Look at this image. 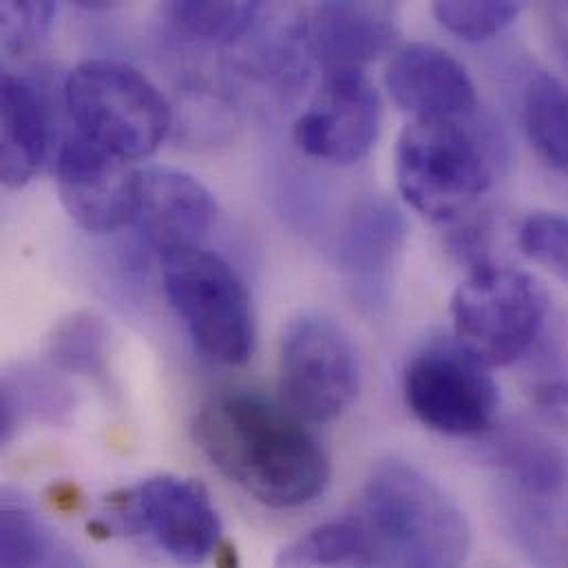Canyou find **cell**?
<instances>
[{"label": "cell", "instance_id": "cell-8", "mask_svg": "<svg viewBox=\"0 0 568 568\" xmlns=\"http://www.w3.org/2000/svg\"><path fill=\"white\" fill-rule=\"evenodd\" d=\"M403 396L420 425L452 438L491 432L500 407L491 369L456 341H434L409 358Z\"/></svg>", "mask_w": 568, "mask_h": 568}, {"label": "cell", "instance_id": "cell-9", "mask_svg": "<svg viewBox=\"0 0 568 568\" xmlns=\"http://www.w3.org/2000/svg\"><path fill=\"white\" fill-rule=\"evenodd\" d=\"M109 505L122 534L149 536L182 567H202L220 549V514L206 487L193 478H146L109 498Z\"/></svg>", "mask_w": 568, "mask_h": 568}, {"label": "cell", "instance_id": "cell-22", "mask_svg": "<svg viewBox=\"0 0 568 568\" xmlns=\"http://www.w3.org/2000/svg\"><path fill=\"white\" fill-rule=\"evenodd\" d=\"M69 403L64 400L58 383L49 381L44 374L18 372L7 374L2 381V409H0V438L7 443L20 427L24 416H42L64 412Z\"/></svg>", "mask_w": 568, "mask_h": 568}, {"label": "cell", "instance_id": "cell-13", "mask_svg": "<svg viewBox=\"0 0 568 568\" xmlns=\"http://www.w3.org/2000/svg\"><path fill=\"white\" fill-rule=\"evenodd\" d=\"M215 215V197L197 178L166 166L140 171L131 226L160 257L202 246Z\"/></svg>", "mask_w": 568, "mask_h": 568}, {"label": "cell", "instance_id": "cell-19", "mask_svg": "<svg viewBox=\"0 0 568 568\" xmlns=\"http://www.w3.org/2000/svg\"><path fill=\"white\" fill-rule=\"evenodd\" d=\"M523 122L536 153L568 175V87L558 75H531L523 98Z\"/></svg>", "mask_w": 568, "mask_h": 568}, {"label": "cell", "instance_id": "cell-21", "mask_svg": "<svg viewBox=\"0 0 568 568\" xmlns=\"http://www.w3.org/2000/svg\"><path fill=\"white\" fill-rule=\"evenodd\" d=\"M260 2H169L164 13L186 36L202 42H233L251 31Z\"/></svg>", "mask_w": 568, "mask_h": 568}, {"label": "cell", "instance_id": "cell-18", "mask_svg": "<svg viewBox=\"0 0 568 568\" xmlns=\"http://www.w3.org/2000/svg\"><path fill=\"white\" fill-rule=\"evenodd\" d=\"M372 527L363 518L323 523L298 536L277 556V568L372 567L383 558Z\"/></svg>", "mask_w": 568, "mask_h": 568}, {"label": "cell", "instance_id": "cell-16", "mask_svg": "<svg viewBox=\"0 0 568 568\" xmlns=\"http://www.w3.org/2000/svg\"><path fill=\"white\" fill-rule=\"evenodd\" d=\"M0 124L2 184L22 189L47 158L49 118L40 93L9 71L0 82Z\"/></svg>", "mask_w": 568, "mask_h": 568}, {"label": "cell", "instance_id": "cell-24", "mask_svg": "<svg viewBox=\"0 0 568 568\" xmlns=\"http://www.w3.org/2000/svg\"><path fill=\"white\" fill-rule=\"evenodd\" d=\"M523 2H436V20L467 42H483L500 36L523 13Z\"/></svg>", "mask_w": 568, "mask_h": 568}, {"label": "cell", "instance_id": "cell-7", "mask_svg": "<svg viewBox=\"0 0 568 568\" xmlns=\"http://www.w3.org/2000/svg\"><path fill=\"white\" fill-rule=\"evenodd\" d=\"M284 405L307 425L338 420L358 398L361 363L341 323L321 312H301L284 327L280 347Z\"/></svg>", "mask_w": 568, "mask_h": 568}, {"label": "cell", "instance_id": "cell-10", "mask_svg": "<svg viewBox=\"0 0 568 568\" xmlns=\"http://www.w3.org/2000/svg\"><path fill=\"white\" fill-rule=\"evenodd\" d=\"M381 95L363 69L325 71V78L294 122L296 146L321 162H361L381 133Z\"/></svg>", "mask_w": 568, "mask_h": 568}, {"label": "cell", "instance_id": "cell-26", "mask_svg": "<svg viewBox=\"0 0 568 568\" xmlns=\"http://www.w3.org/2000/svg\"><path fill=\"white\" fill-rule=\"evenodd\" d=\"M518 244L529 260L568 285V215H529L518 231Z\"/></svg>", "mask_w": 568, "mask_h": 568}, {"label": "cell", "instance_id": "cell-27", "mask_svg": "<svg viewBox=\"0 0 568 568\" xmlns=\"http://www.w3.org/2000/svg\"><path fill=\"white\" fill-rule=\"evenodd\" d=\"M58 7L53 2H2L0 31L2 49L11 58H27L47 40Z\"/></svg>", "mask_w": 568, "mask_h": 568}, {"label": "cell", "instance_id": "cell-2", "mask_svg": "<svg viewBox=\"0 0 568 568\" xmlns=\"http://www.w3.org/2000/svg\"><path fill=\"white\" fill-rule=\"evenodd\" d=\"M385 556L405 568H460L474 545L467 514L409 460H378L363 489V516Z\"/></svg>", "mask_w": 568, "mask_h": 568}, {"label": "cell", "instance_id": "cell-17", "mask_svg": "<svg viewBox=\"0 0 568 568\" xmlns=\"http://www.w3.org/2000/svg\"><path fill=\"white\" fill-rule=\"evenodd\" d=\"M491 460L507 480L509 491L527 496H565L568 485V454L529 425H505L491 443Z\"/></svg>", "mask_w": 568, "mask_h": 568}, {"label": "cell", "instance_id": "cell-1", "mask_svg": "<svg viewBox=\"0 0 568 568\" xmlns=\"http://www.w3.org/2000/svg\"><path fill=\"white\" fill-rule=\"evenodd\" d=\"M202 454L271 509L314 503L329 485V456L303 418L257 392H220L193 418Z\"/></svg>", "mask_w": 568, "mask_h": 568}, {"label": "cell", "instance_id": "cell-11", "mask_svg": "<svg viewBox=\"0 0 568 568\" xmlns=\"http://www.w3.org/2000/svg\"><path fill=\"white\" fill-rule=\"evenodd\" d=\"M55 186L64 211L82 231L113 233L133 222L140 169L71 131L58 149Z\"/></svg>", "mask_w": 568, "mask_h": 568}, {"label": "cell", "instance_id": "cell-4", "mask_svg": "<svg viewBox=\"0 0 568 568\" xmlns=\"http://www.w3.org/2000/svg\"><path fill=\"white\" fill-rule=\"evenodd\" d=\"M64 106L78 135L131 164L153 155L171 129L162 91L118 60L78 64L64 80Z\"/></svg>", "mask_w": 568, "mask_h": 568}, {"label": "cell", "instance_id": "cell-20", "mask_svg": "<svg viewBox=\"0 0 568 568\" xmlns=\"http://www.w3.org/2000/svg\"><path fill=\"white\" fill-rule=\"evenodd\" d=\"M509 520L518 542L538 562L568 568V503L565 496L509 491Z\"/></svg>", "mask_w": 568, "mask_h": 568}, {"label": "cell", "instance_id": "cell-3", "mask_svg": "<svg viewBox=\"0 0 568 568\" xmlns=\"http://www.w3.org/2000/svg\"><path fill=\"white\" fill-rule=\"evenodd\" d=\"M496 155L489 135L465 120H412L396 144L403 200L432 222H456L489 191Z\"/></svg>", "mask_w": 568, "mask_h": 568}, {"label": "cell", "instance_id": "cell-29", "mask_svg": "<svg viewBox=\"0 0 568 568\" xmlns=\"http://www.w3.org/2000/svg\"><path fill=\"white\" fill-rule=\"evenodd\" d=\"M558 40H560V47H562V53H565V55H567V58H568V27H565V29H562V31H560V38H558Z\"/></svg>", "mask_w": 568, "mask_h": 568}, {"label": "cell", "instance_id": "cell-15", "mask_svg": "<svg viewBox=\"0 0 568 568\" xmlns=\"http://www.w3.org/2000/svg\"><path fill=\"white\" fill-rule=\"evenodd\" d=\"M403 244L405 220L387 202H365L349 215L338 244V264L358 303L374 310L387 301Z\"/></svg>", "mask_w": 568, "mask_h": 568}, {"label": "cell", "instance_id": "cell-14", "mask_svg": "<svg viewBox=\"0 0 568 568\" xmlns=\"http://www.w3.org/2000/svg\"><path fill=\"white\" fill-rule=\"evenodd\" d=\"M310 51L325 71L363 69L385 55L400 33L392 2H321L303 29Z\"/></svg>", "mask_w": 568, "mask_h": 568}, {"label": "cell", "instance_id": "cell-23", "mask_svg": "<svg viewBox=\"0 0 568 568\" xmlns=\"http://www.w3.org/2000/svg\"><path fill=\"white\" fill-rule=\"evenodd\" d=\"M0 568H40L47 556V536L29 503L4 496L0 516Z\"/></svg>", "mask_w": 568, "mask_h": 568}, {"label": "cell", "instance_id": "cell-28", "mask_svg": "<svg viewBox=\"0 0 568 568\" xmlns=\"http://www.w3.org/2000/svg\"><path fill=\"white\" fill-rule=\"evenodd\" d=\"M531 403L540 418L554 429L568 436V374L549 369L542 372L529 387Z\"/></svg>", "mask_w": 568, "mask_h": 568}, {"label": "cell", "instance_id": "cell-6", "mask_svg": "<svg viewBox=\"0 0 568 568\" xmlns=\"http://www.w3.org/2000/svg\"><path fill=\"white\" fill-rule=\"evenodd\" d=\"M549 318V294L529 273L498 264L476 268L452 298L454 341L489 369L534 352Z\"/></svg>", "mask_w": 568, "mask_h": 568}, {"label": "cell", "instance_id": "cell-25", "mask_svg": "<svg viewBox=\"0 0 568 568\" xmlns=\"http://www.w3.org/2000/svg\"><path fill=\"white\" fill-rule=\"evenodd\" d=\"M49 354L55 365L69 372L93 374L106 356V329L100 318L75 314L58 325L49 343Z\"/></svg>", "mask_w": 568, "mask_h": 568}, {"label": "cell", "instance_id": "cell-5", "mask_svg": "<svg viewBox=\"0 0 568 568\" xmlns=\"http://www.w3.org/2000/svg\"><path fill=\"white\" fill-rule=\"evenodd\" d=\"M164 292L193 343L222 365H242L255 352L253 301L237 271L204 246L160 257Z\"/></svg>", "mask_w": 568, "mask_h": 568}, {"label": "cell", "instance_id": "cell-12", "mask_svg": "<svg viewBox=\"0 0 568 568\" xmlns=\"http://www.w3.org/2000/svg\"><path fill=\"white\" fill-rule=\"evenodd\" d=\"M385 87L394 104L414 120H465L478 109L476 84L467 67L427 42L394 51L385 69Z\"/></svg>", "mask_w": 568, "mask_h": 568}]
</instances>
